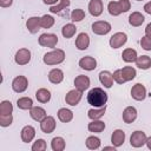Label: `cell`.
I'll return each instance as SVG.
<instances>
[{"mask_svg":"<svg viewBox=\"0 0 151 151\" xmlns=\"http://www.w3.org/2000/svg\"><path fill=\"white\" fill-rule=\"evenodd\" d=\"M86 99L92 107H101L106 105L109 100V96L101 87H93L88 91Z\"/></svg>","mask_w":151,"mask_h":151,"instance_id":"1","label":"cell"},{"mask_svg":"<svg viewBox=\"0 0 151 151\" xmlns=\"http://www.w3.org/2000/svg\"><path fill=\"white\" fill-rule=\"evenodd\" d=\"M106 112V105L105 106H101V107H91L88 111H87V117L91 119V120H96V119H100L104 117Z\"/></svg>","mask_w":151,"mask_h":151,"instance_id":"24","label":"cell"},{"mask_svg":"<svg viewBox=\"0 0 151 151\" xmlns=\"http://www.w3.org/2000/svg\"><path fill=\"white\" fill-rule=\"evenodd\" d=\"M104 9L103 1L101 0H90L88 2V12L92 17H99L101 15Z\"/></svg>","mask_w":151,"mask_h":151,"instance_id":"19","label":"cell"},{"mask_svg":"<svg viewBox=\"0 0 151 151\" xmlns=\"http://www.w3.org/2000/svg\"><path fill=\"white\" fill-rule=\"evenodd\" d=\"M13 123V114H0V126L7 127Z\"/></svg>","mask_w":151,"mask_h":151,"instance_id":"41","label":"cell"},{"mask_svg":"<svg viewBox=\"0 0 151 151\" xmlns=\"http://www.w3.org/2000/svg\"><path fill=\"white\" fill-rule=\"evenodd\" d=\"M144 11H145V13H147V14H150L151 15V1H147L145 5H144Z\"/></svg>","mask_w":151,"mask_h":151,"instance_id":"46","label":"cell"},{"mask_svg":"<svg viewBox=\"0 0 151 151\" xmlns=\"http://www.w3.org/2000/svg\"><path fill=\"white\" fill-rule=\"evenodd\" d=\"M57 117L61 123H70L73 119V112L70 109L60 107L57 112Z\"/></svg>","mask_w":151,"mask_h":151,"instance_id":"25","label":"cell"},{"mask_svg":"<svg viewBox=\"0 0 151 151\" xmlns=\"http://www.w3.org/2000/svg\"><path fill=\"white\" fill-rule=\"evenodd\" d=\"M31 58H32V54L28 48H19L14 55V61L17 65L24 66L31 61Z\"/></svg>","mask_w":151,"mask_h":151,"instance_id":"7","label":"cell"},{"mask_svg":"<svg viewBox=\"0 0 151 151\" xmlns=\"http://www.w3.org/2000/svg\"><path fill=\"white\" fill-rule=\"evenodd\" d=\"M100 144H101L100 138L97 136H88L85 140V145L88 150H97L100 147Z\"/></svg>","mask_w":151,"mask_h":151,"instance_id":"33","label":"cell"},{"mask_svg":"<svg viewBox=\"0 0 151 151\" xmlns=\"http://www.w3.org/2000/svg\"><path fill=\"white\" fill-rule=\"evenodd\" d=\"M92 32L97 35H106L111 32L112 29V26L109 21H105V20H98V21H94L92 24Z\"/></svg>","mask_w":151,"mask_h":151,"instance_id":"5","label":"cell"},{"mask_svg":"<svg viewBox=\"0 0 151 151\" xmlns=\"http://www.w3.org/2000/svg\"><path fill=\"white\" fill-rule=\"evenodd\" d=\"M76 33H77V27H76V25L73 22L66 24L61 28V34H63V37L65 39H71Z\"/></svg>","mask_w":151,"mask_h":151,"instance_id":"32","label":"cell"},{"mask_svg":"<svg viewBox=\"0 0 151 151\" xmlns=\"http://www.w3.org/2000/svg\"><path fill=\"white\" fill-rule=\"evenodd\" d=\"M103 150H104V151H106V150H113V151H116V150H117V147H116L114 145H112V146H104V147H103Z\"/></svg>","mask_w":151,"mask_h":151,"instance_id":"50","label":"cell"},{"mask_svg":"<svg viewBox=\"0 0 151 151\" xmlns=\"http://www.w3.org/2000/svg\"><path fill=\"white\" fill-rule=\"evenodd\" d=\"M145 35L147 37H151V22H149L145 27Z\"/></svg>","mask_w":151,"mask_h":151,"instance_id":"48","label":"cell"},{"mask_svg":"<svg viewBox=\"0 0 151 151\" xmlns=\"http://www.w3.org/2000/svg\"><path fill=\"white\" fill-rule=\"evenodd\" d=\"M55 20L52 15L50 14H44L42 17H40V25H41V28H51L53 25H54Z\"/></svg>","mask_w":151,"mask_h":151,"instance_id":"38","label":"cell"},{"mask_svg":"<svg viewBox=\"0 0 151 151\" xmlns=\"http://www.w3.org/2000/svg\"><path fill=\"white\" fill-rule=\"evenodd\" d=\"M66 147V142L61 136L53 137L51 140V149L53 151H63Z\"/></svg>","mask_w":151,"mask_h":151,"instance_id":"28","label":"cell"},{"mask_svg":"<svg viewBox=\"0 0 151 151\" xmlns=\"http://www.w3.org/2000/svg\"><path fill=\"white\" fill-rule=\"evenodd\" d=\"M107 11L113 17H118V15H120L123 13L122 7L119 5V1H110L107 4Z\"/></svg>","mask_w":151,"mask_h":151,"instance_id":"36","label":"cell"},{"mask_svg":"<svg viewBox=\"0 0 151 151\" xmlns=\"http://www.w3.org/2000/svg\"><path fill=\"white\" fill-rule=\"evenodd\" d=\"M146 139H147V136L144 131H140V130L133 131L130 137V145L134 149H139L145 145Z\"/></svg>","mask_w":151,"mask_h":151,"instance_id":"4","label":"cell"},{"mask_svg":"<svg viewBox=\"0 0 151 151\" xmlns=\"http://www.w3.org/2000/svg\"><path fill=\"white\" fill-rule=\"evenodd\" d=\"M17 106L20 110H31L34 105H33V99L31 97H20L17 100Z\"/></svg>","mask_w":151,"mask_h":151,"instance_id":"30","label":"cell"},{"mask_svg":"<svg viewBox=\"0 0 151 151\" xmlns=\"http://www.w3.org/2000/svg\"><path fill=\"white\" fill-rule=\"evenodd\" d=\"M90 85H91V80L85 74H79L74 78V86L76 88L80 90V91H86L90 88Z\"/></svg>","mask_w":151,"mask_h":151,"instance_id":"14","label":"cell"},{"mask_svg":"<svg viewBox=\"0 0 151 151\" xmlns=\"http://www.w3.org/2000/svg\"><path fill=\"white\" fill-rule=\"evenodd\" d=\"M99 81L105 88H111L113 85V76L110 71H100L99 72Z\"/></svg>","mask_w":151,"mask_h":151,"instance_id":"21","label":"cell"},{"mask_svg":"<svg viewBox=\"0 0 151 151\" xmlns=\"http://www.w3.org/2000/svg\"><path fill=\"white\" fill-rule=\"evenodd\" d=\"M119 5H120V7H122L123 13L127 12V11L131 8V2H130V0H119Z\"/></svg>","mask_w":151,"mask_h":151,"instance_id":"44","label":"cell"},{"mask_svg":"<svg viewBox=\"0 0 151 151\" xmlns=\"http://www.w3.org/2000/svg\"><path fill=\"white\" fill-rule=\"evenodd\" d=\"M145 145L147 146V149H149V150H151V136H150V137H147V139H146V143H145Z\"/></svg>","mask_w":151,"mask_h":151,"instance_id":"49","label":"cell"},{"mask_svg":"<svg viewBox=\"0 0 151 151\" xmlns=\"http://www.w3.org/2000/svg\"><path fill=\"white\" fill-rule=\"evenodd\" d=\"M106 125L103 120L100 119H96V120H91L87 125V129L90 132H93V133H101L104 130H105Z\"/></svg>","mask_w":151,"mask_h":151,"instance_id":"26","label":"cell"},{"mask_svg":"<svg viewBox=\"0 0 151 151\" xmlns=\"http://www.w3.org/2000/svg\"><path fill=\"white\" fill-rule=\"evenodd\" d=\"M127 41V34L125 32H116L109 40V45L111 48H119L124 46Z\"/></svg>","mask_w":151,"mask_h":151,"instance_id":"6","label":"cell"},{"mask_svg":"<svg viewBox=\"0 0 151 151\" xmlns=\"http://www.w3.org/2000/svg\"><path fill=\"white\" fill-rule=\"evenodd\" d=\"M38 44L42 47L54 48L58 44V35L54 33H42L38 38Z\"/></svg>","mask_w":151,"mask_h":151,"instance_id":"3","label":"cell"},{"mask_svg":"<svg viewBox=\"0 0 151 151\" xmlns=\"http://www.w3.org/2000/svg\"><path fill=\"white\" fill-rule=\"evenodd\" d=\"M76 47L79 50V51H85L90 46V35L85 32H81L77 35L76 38V42H74Z\"/></svg>","mask_w":151,"mask_h":151,"instance_id":"13","label":"cell"},{"mask_svg":"<svg viewBox=\"0 0 151 151\" xmlns=\"http://www.w3.org/2000/svg\"><path fill=\"white\" fill-rule=\"evenodd\" d=\"M120 70H122V74H123V77H124L125 81H131V80H133V79L136 78V76H137V71H136V68L132 67V66H125V67H123V68H120Z\"/></svg>","mask_w":151,"mask_h":151,"instance_id":"34","label":"cell"},{"mask_svg":"<svg viewBox=\"0 0 151 151\" xmlns=\"http://www.w3.org/2000/svg\"><path fill=\"white\" fill-rule=\"evenodd\" d=\"M138 58V53L134 48H125L122 53V59L125 63H134Z\"/></svg>","mask_w":151,"mask_h":151,"instance_id":"29","label":"cell"},{"mask_svg":"<svg viewBox=\"0 0 151 151\" xmlns=\"http://www.w3.org/2000/svg\"><path fill=\"white\" fill-rule=\"evenodd\" d=\"M146 94H147L146 93V87L140 83L133 85L132 88H131V97L137 101L144 100L146 98Z\"/></svg>","mask_w":151,"mask_h":151,"instance_id":"11","label":"cell"},{"mask_svg":"<svg viewBox=\"0 0 151 151\" xmlns=\"http://www.w3.org/2000/svg\"><path fill=\"white\" fill-rule=\"evenodd\" d=\"M134 63L136 66L140 70H149L151 67V58L149 55H138Z\"/></svg>","mask_w":151,"mask_h":151,"instance_id":"31","label":"cell"},{"mask_svg":"<svg viewBox=\"0 0 151 151\" xmlns=\"http://www.w3.org/2000/svg\"><path fill=\"white\" fill-rule=\"evenodd\" d=\"M140 46L145 51H151V37L144 35L140 39Z\"/></svg>","mask_w":151,"mask_h":151,"instance_id":"42","label":"cell"},{"mask_svg":"<svg viewBox=\"0 0 151 151\" xmlns=\"http://www.w3.org/2000/svg\"><path fill=\"white\" fill-rule=\"evenodd\" d=\"M20 137L24 143H31L35 137V129L32 125H25L20 131Z\"/></svg>","mask_w":151,"mask_h":151,"instance_id":"16","label":"cell"},{"mask_svg":"<svg viewBox=\"0 0 151 151\" xmlns=\"http://www.w3.org/2000/svg\"><path fill=\"white\" fill-rule=\"evenodd\" d=\"M13 4V0H0V6L2 8H7V7H11Z\"/></svg>","mask_w":151,"mask_h":151,"instance_id":"45","label":"cell"},{"mask_svg":"<svg viewBox=\"0 0 151 151\" xmlns=\"http://www.w3.org/2000/svg\"><path fill=\"white\" fill-rule=\"evenodd\" d=\"M136 1H143V0H136Z\"/></svg>","mask_w":151,"mask_h":151,"instance_id":"51","label":"cell"},{"mask_svg":"<svg viewBox=\"0 0 151 151\" xmlns=\"http://www.w3.org/2000/svg\"><path fill=\"white\" fill-rule=\"evenodd\" d=\"M125 138H126L125 132L123 130H120V129H117L111 134V143H112V145H114L118 149L125 143Z\"/></svg>","mask_w":151,"mask_h":151,"instance_id":"18","label":"cell"},{"mask_svg":"<svg viewBox=\"0 0 151 151\" xmlns=\"http://www.w3.org/2000/svg\"><path fill=\"white\" fill-rule=\"evenodd\" d=\"M13 104L9 100H2L0 103V114H12Z\"/></svg>","mask_w":151,"mask_h":151,"instance_id":"39","label":"cell"},{"mask_svg":"<svg viewBox=\"0 0 151 151\" xmlns=\"http://www.w3.org/2000/svg\"><path fill=\"white\" fill-rule=\"evenodd\" d=\"M60 0H42V2L45 5H50V6H53V5H57Z\"/></svg>","mask_w":151,"mask_h":151,"instance_id":"47","label":"cell"},{"mask_svg":"<svg viewBox=\"0 0 151 151\" xmlns=\"http://www.w3.org/2000/svg\"><path fill=\"white\" fill-rule=\"evenodd\" d=\"M28 87V79L25 76H17L12 80V90L15 93H22Z\"/></svg>","mask_w":151,"mask_h":151,"instance_id":"8","label":"cell"},{"mask_svg":"<svg viewBox=\"0 0 151 151\" xmlns=\"http://www.w3.org/2000/svg\"><path fill=\"white\" fill-rule=\"evenodd\" d=\"M46 149H47V144H46V140L42 138H38L31 146L32 151H45Z\"/></svg>","mask_w":151,"mask_h":151,"instance_id":"40","label":"cell"},{"mask_svg":"<svg viewBox=\"0 0 151 151\" xmlns=\"http://www.w3.org/2000/svg\"><path fill=\"white\" fill-rule=\"evenodd\" d=\"M144 20H145L144 15H143L140 12H138V11H134V12H132V13L129 15V24H130L131 26H133V27H139V26H142V24L144 22Z\"/></svg>","mask_w":151,"mask_h":151,"instance_id":"23","label":"cell"},{"mask_svg":"<svg viewBox=\"0 0 151 151\" xmlns=\"http://www.w3.org/2000/svg\"><path fill=\"white\" fill-rule=\"evenodd\" d=\"M112 76H113V80H114L117 84L122 85V84H125V83H126L125 79H124V77H123V74H122V70H116V71L112 73Z\"/></svg>","mask_w":151,"mask_h":151,"instance_id":"43","label":"cell"},{"mask_svg":"<svg viewBox=\"0 0 151 151\" xmlns=\"http://www.w3.org/2000/svg\"><path fill=\"white\" fill-rule=\"evenodd\" d=\"M70 5H71L70 0H60L57 5H53V6L50 7V12L53 13V14H58V13L63 12L64 9H66Z\"/></svg>","mask_w":151,"mask_h":151,"instance_id":"35","label":"cell"},{"mask_svg":"<svg viewBox=\"0 0 151 151\" xmlns=\"http://www.w3.org/2000/svg\"><path fill=\"white\" fill-rule=\"evenodd\" d=\"M83 98V91L78 90V88H73V90H70L66 96H65V101L66 104H68L70 106H77L80 100Z\"/></svg>","mask_w":151,"mask_h":151,"instance_id":"9","label":"cell"},{"mask_svg":"<svg viewBox=\"0 0 151 151\" xmlns=\"http://www.w3.org/2000/svg\"><path fill=\"white\" fill-rule=\"evenodd\" d=\"M26 28L31 34H35L38 33V31L41 28L40 25V17H29L26 20Z\"/></svg>","mask_w":151,"mask_h":151,"instance_id":"17","label":"cell"},{"mask_svg":"<svg viewBox=\"0 0 151 151\" xmlns=\"http://www.w3.org/2000/svg\"><path fill=\"white\" fill-rule=\"evenodd\" d=\"M70 18H71L72 22H79V21L85 19V11L81 8H76L71 12Z\"/></svg>","mask_w":151,"mask_h":151,"instance_id":"37","label":"cell"},{"mask_svg":"<svg viewBox=\"0 0 151 151\" xmlns=\"http://www.w3.org/2000/svg\"><path fill=\"white\" fill-rule=\"evenodd\" d=\"M55 126H57V122H55L54 117H52V116H46L40 122V130L46 134L52 133L55 130Z\"/></svg>","mask_w":151,"mask_h":151,"instance_id":"10","label":"cell"},{"mask_svg":"<svg viewBox=\"0 0 151 151\" xmlns=\"http://www.w3.org/2000/svg\"><path fill=\"white\" fill-rule=\"evenodd\" d=\"M65 51L61 48H53L52 51L47 52L44 54L42 57V61L44 64L48 65V66H54V65H59L65 60Z\"/></svg>","mask_w":151,"mask_h":151,"instance_id":"2","label":"cell"},{"mask_svg":"<svg viewBox=\"0 0 151 151\" xmlns=\"http://www.w3.org/2000/svg\"><path fill=\"white\" fill-rule=\"evenodd\" d=\"M35 98H37V100H38L39 103L46 104V103H48V101L51 100V92H50V90H47V88H45V87H41V88L37 90V92H35Z\"/></svg>","mask_w":151,"mask_h":151,"instance_id":"27","label":"cell"},{"mask_svg":"<svg viewBox=\"0 0 151 151\" xmlns=\"http://www.w3.org/2000/svg\"><path fill=\"white\" fill-rule=\"evenodd\" d=\"M137 116H138V112H137V109L134 106H126L123 111V114H122L123 120L126 124L133 123L137 119Z\"/></svg>","mask_w":151,"mask_h":151,"instance_id":"15","label":"cell"},{"mask_svg":"<svg viewBox=\"0 0 151 151\" xmlns=\"http://www.w3.org/2000/svg\"><path fill=\"white\" fill-rule=\"evenodd\" d=\"M78 64H79L80 68L85 70V71H93L97 67V60L91 55H85V57L80 58Z\"/></svg>","mask_w":151,"mask_h":151,"instance_id":"12","label":"cell"},{"mask_svg":"<svg viewBox=\"0 0 151 151\" xmlns=\"http://www.w3.org/2000/svg\"><path fill=\"white\" fill-rule=\"evenodd\" d=\"M47 77H48L50 83H52L54 85H58V84L63 83V80H64V72H63V70L55 67V68H52L48 72V76Z\"/></svg>","mask_w":151,"mask_h":151,"instance_id":"20","label":"cell"},{"mask_svg":"<svg viewBox=\"0 0 151 151\" xmlns=\"http://www.w3.org/2000/svg\"><path fill=\"white\" fill-rule=\"evenodd\" d=\"M29 116H31V118L33 120L40 123L47 116V113H46V110L44 107H41V106H33L29 110Z\"/></svg>","mask_w":151,"mask_h":151,"instance_id":"22","label":"cell"}]
</instances>
